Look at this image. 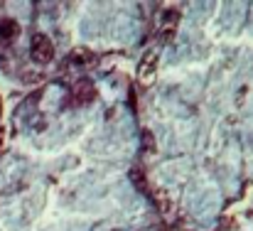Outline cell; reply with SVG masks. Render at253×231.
Instances as JSON below:
<instances>
[]
</instances>
